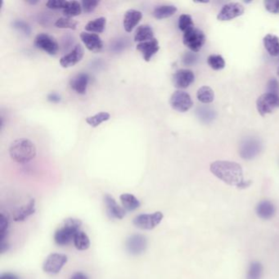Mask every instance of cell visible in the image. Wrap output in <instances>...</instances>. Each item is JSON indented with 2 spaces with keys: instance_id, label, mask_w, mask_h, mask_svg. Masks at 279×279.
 Returning a JSON list of instances; mask_svg holds the SVG:
<instances>
[{
  "instance_id": "obj_1",
  "label": "cell",
  "mask_w": 279,
  "mask_h": 279,
  "mask_svg": "<svg viewBox=\"0 0 279 279\" xmlns=\"http://www.w3.org/2000/svg\"><path fill=\"white\" fill-rule=\"evenodd\" d=\"M210 170L215 176L228 185L243 189L248 188L252 183L244 179L243 168L236 162L216 161L211 163Z\"/></svg>"
},
{
  "instance_id": "obj_2",
  "label": "cell",
  "mask_w": 279,
  "mask_h": 279,
  "mask_svg": "<svg viewBox=\"0 0 279 279\" xmlns=\"http://www.w3.org/2000/svg\"><path fill=\"white\" fill-rule=\"evenodd\" d=\"M37 150L34 143L30 139H17L9 147V155L12 160L18 164H26L36 156Z\"/></svg>"
},
{
  "instance_id": "obj_3",
  "label": "cell",
  "mask_w": 279,
  "mask_h": 279,
  "mask_svg": "<svg viewBox=\"0 0 279 279\" xmlns=\"http://www.w3.org/2000/svg\"><path fill=\"white\" fill-rule=\"evenodd\" d=\"M82 222L75 218H68L63 222V225L54 233V239L57 245L66 247L74 241L77 232L81 230Z\"/></svg>"
},
{
  "instance_id": "obj_4",
  "label": "cell",
  "mask_w": 279,
  "mask_h": 279,
  "mask_svg": "<svg viewBox=\"0 0 279 279\" xmlns=\"http://www.w3.org/2000/svg\"><path fill=\"white\" fill-rule=\"evenodd\" d=\"M207 38L203 30L197 28H192L188 31L183 33V41L186 47L192 52L196 53L200 51L203 45L206 43Z\"/></svg>"
},
{
  "instance_id": "obj_5",
  "label": "cell",
  "mask_w": 279,
  "mask_h": 279,
  "mask_svg": "<svg viewBox=\"0 0 279 279\" xmlns=\"http://www.w3.org/2000/svg\"><path fill=\"white\" fill-rule=\"evenodd\" d=\"M163 219V214L156 211L153 214H141L137 215L133 220V224L136 228L144 230H151L156 228Z\"/></svg>"
},
{
  "instance_id": "obj_6",
  "label": "cell",
  "mask_w": 279,
  "mask_h": 279,
  "mask_svg": "<svg viewBox=\"0 0 279 279\" xmlns=\"http://www.w3.org/2000/svg\"><path fill=\"white\" fill-rule=\"evenodd\" d=\"M262 148V144L260 141L253 137H247L242 141L239 153L243 159L252 160L260 153Z\"/></svg>"
},
{
  "instance_id": "obj_7",
  "label": "cell",
  "mask_w": 279,
  "mask_h": 279,
  "mask_svg": "<svg viewBox=\"0 0 279 279\" xmlns=\"http://www.w3.org/2000/svg\"><path fill=\"white\" fill-rule=\"evenodd\" d=\"M279 107V95L265 93L259 97L256 101V108L258 112L262 116L273 112Z\"/></svg>"
},
{
  "instance_id": "obj_8",
  "label": "cell",
  "mask_w": 279,
  "mask_h": 279,
  "mask_svg": "<svg viewBox=\"0 0 279 279\" xmlns=\"http://www.w3.org/2000/svg\"><path fill=\"white\" fill-rule=\"evenodd\" d=\"M67 261L68 258L66 255L59 253L50 254L44 262V271L48 274H58Z\"/></svg>"
},
{
  "instance_id": "obj_9",
  "label": "cell",
  "mask_w": 279,
  "mask_h": 279,
  "mask_svg": "<svg viewBox=\"0 0 279 279\" xmlns=\"http://www.w3.org/2000/svg\"><path fill=\"white\" fill-rule=\"evenodd\" d=\"M170 102L172 108L179 112H186L193 106L191 96L188 93L182 90L174 92V94L171 95Z\"/></svg>"
},
{
  "instance_id": "obj_10",
  "label": "cell",
  "mask_w": 279,
  "mask_h": 279,
  "mask_svg": "<svg viewBox=\"0 0 279 279\" xmlns=\"http://www.w3.org/2000/svg\"><path fill=\"white\" fill-rule=\"evenodd\" d=\"M34 45L37 49L43 50L49 55H56L59 50V45L54 37L45 33L37 34L34 38Z\"/></svg>"
},
{
  "instance_id": "obj_11",
  "label": "cell",
  "mask_w": 279,
  "mask_h": 279,
  "mask_svg": "<svg viewBox=\"0 0 279 279\" xmlns=\"http://www.w3.org/2000/svg\"><path fill=\"white\" fill-rule=\"evenodd\" d=\"M147 242L145 236L141 234H133L126 241V249L132 256H139L147 249Z\"/></svg>"
},
{
  "instance_id": "obj_12",
  "label": "cell",
  "mask_w": 279,
  "mask_h": 279,
  "mask_svg": "<svg viewBox=\"0 0 279 279\" xmlns=\"http://www.w3.org/2000/svg\"><path fill=\"white\" fill-rule=\"evenodd\" d=\"M244 7L239 3H229L224 5L218 14L217 18L219 21L225 22L234 19L236 17H240L244 13Z\"/></svg>"
},
{
  "instance_id": "obj_13",
  "label": "cell",
  "mask_w": 279,
  "mask_h": 279,
  "mask_svg": "<svg viewBox=\"0 0 279 279\" xmlns=\"http://www.w3.org/2000/svg\"><path fill=\"white\" fill-rule=\"evenodd\" d=\"M105 208L107 216L111 220H122L126 216V211L119 207L115 198L110 194H106L104 197Z\"/></svg>"
},
{
  "instance_id": "obj_14",
  "label": "cell",
  "mask_w": 279,
  "mask_h": 279,
  "mask_svg": "<svg viewBox=\"0 0 279 279\" xmlns=\"http://www.w3.org/2000/svg\"><path fill=\"white\" fill-rule=\"evenodd\" d=\"M195 75L192 70L188 69H181L173 75V83L175 88L179 90H184L189 87L194 82Z\"/></svg>"
},
{
  "instance_id": "obj_15",
  "label": "cell",
  "mask_w": 279,
  "mask_h": 279,
  "mask_svg": "<svg viewBox=\"0 0 279 279\" xmlns=\"http://www.w3.org/2000/svg\"><path fill=\"white\" fill-rule=\"evenodd\" d=\"M85 55V50L81 45H75L74 49L69 53L63 56L60 59V65L63 68H69L76 65L81 62Z\"/></svg>"
},
{
  "instance_id": "obj_16",
  "label": "cell",
  "mask_w": 279,
  "mask_h": 279,
  "mask_svg": "<svg viewBox=\"0 0 279 279\" xmlns=\"http://www.w3.org/2000/svg\"><path fill=\"white\" fill-rule=\"evenodd\" d=\"M84 45L94 54H98L103 49V42L98 34L94 33L82 32L79 35Z\"/></svg>"
},
{
  "instance_id": "obj_17",
  "label": "cell",
  "mask_w": 279,
  "mask_h": 279,
  "mask_svg": "<svg viewBox=\"0 0 279 279\" xmlns=\"http://www.w3.org/2000/svg\"><path fill=\"white\" fill-rule=\"evenodd\" d=\"M136 49L138 51L140 52L143 59L145 60L146 62H150L152 57L157 54L160 49V46L157 39L154 38L151 41L138 44Z\"/></svg>"
},
{
  "instance_id": "obj_18",
  "label": "cell",
  "mask_w": 279,
  "mask_h": 279,
  "mask_svg": "<svg viewBox=\"0 0 279 279\" xmlns=\"http://www.w3.org/2000/svg\"><path fill=\"white\" fill-rule=\"evenodd\" d=\"M10 220L8 214L1 212L0 215V239H1V254L5 253L9 249V244L8 243Z\"/></svg>"
},
{
  "instance_id": "obj_19",
  "label": "cell",
  "mask_w": 279,
  "mask_h": 279,
  "mask_svg": "<svg viewBox=\"0 0 279 279\" xmlns=\"http://www.w3.org/2000/svg\"><path fill=\"white\" fill-rule=\"evenodd\" d=\"M90 77L87 73H79L72 77L70 81V86L71 90L78 94H86L88 86L90 83Z\"/></svg>"
},
{
  "instance_id": "obj_20",
  "label": "cell",
  "mask_w": 279,
  "mask_h": 279,
  "mask_svg": "<svg viewBox=\"0 0 279 279\" xmlns=\"http://www.w3.org/2000/svg\"><path fill=\"white\" fill-rule=\"evenodd\" d=\"M143 18V13L139 10L130 9L125 13L123 25L126 32H132L135 26Z\"/></svg>"
},
{
  "instance_id": "obj_21",
  "label": "cell",
  "mask_w": 279,
  "mask_h": 279,
  "mask_svg": "<svg viewBox=\"0 0 279 279\" xmlns=\"http://www.w3.org/2000/svg\"><path fill=\"white\" fill-rule=\"evenodd\" d=\"M36 211L35 200L30 199L27 204L20 207L13 215V220L15 222H22L27 220L28 218L34 215Z\"/></svg>"
},
{
  "instance_id": "obj_22",
  "label": "cell",
  "mask_w": 279,
  "mask_h": 279,
  "mask_svg": "<svg viewBox=\"0 0 279 279\" xmlns=\"http://www.w3.org/2000/svg\"><path fill=\"white\" fill-rule=\"evenodd\" d=\"M256 215L262 220H270L276 213V208L270 201H261L256 207Z\"/></svg>"
},
{
  "instance_id": "obj_23",
  "label": "cell",
  "mask_w": 279,
  "mask_h": 279,
  "mask_svg": "<svg viewBox=\"0 0 279 279\" xmlns=\"http://www.w3.org/2000/svg\"><path fill=\"white\" fill-rule=\"evenodd\" d=\"M154 38L153 29L149 25H142L137 28L134 34V41L139 43H143L151 41Z\"/></svg>"
},
{
  "instance_id": "obj_24",
  "label": "cell",
  "mask_w": 279,
  "mask_h": 279,
  "mask_svg": "<svg viewBox=\"0 0 279 279\" xmlns=\"http://www.w3.org/2000/svg\"><path fill=\"white\" fill-rule=\"evenodd\" d=\"M264 48L269 55L277 57L279 55V38L274 34H268L263 38Z\"/></svg>"
},
{
  "instance_id": "obj_25",
  "label": "cell",
  "mask_w": 279,
  "mask_h": 279,
  "mask_svg": "<svg viewBox=\"0 0 279 279\" xmlns=\"http://www.w3.org/2000/svg\"><path fill=\"white\" fill-rule=\"evenodd\" d=\"M124 209L126 211H134L140 207V202L133 194L123 193L119 196Z\"/></svg>"
},
{
  "instance_id": "obj_26",
  "label": "cell",
  "mask_w": 279,
  "mask_h": 279,
  "mask_svg": "<svg viewBox=\"0 0 279 279\" xmlns=\"http://www.w3.org/2000/svg\"><path fill=\"white\" fill-rule=\"evenodd\" d=\"M176 12H177V8L174 5H160L154 9L153 17L157 20L165 19V18L171 17Z\"/></svg>"
},
{
  "instance_id": "obj_27",
  "label": "cell",
  "mask_w": 279,
  "mask_h": 279,
  "mask_svg": "<svg viewBox=\"0 0 279 279\" xmlns=\"http://www.w3.org/2000/svg\"><path fill=\"white\" fill-rule=\"evenodd\" d=\"M106 25H107V19L105 17H101L88 22L85 29L88 32L100 34L104 31Z\"/></svg>"
},
{
  "instance_id": "obj_28",
  "label": "cell",
  "mask_w": 279,
  "mask_h": 279,
  "mask_svg": "<svg viewBox=\"0 0 279 279\" xmlns=\"http://www.w3.org/2000/svg\"><path fill=\"white\" fill-rule=\"evenodd\" d=\"M74 246L79 251H86L90 247V237L84 231L79 230L74 237Z\"/></svg>"
},
{
  "instance_id": "obj_29",
  "label": "cell",
  "mask_w": 279,
  "mask_h": 279,
  "mask_svg": "<svg viewBox=\"0 0 279 279\" xmlns=\"http://www.w3.org/2000/svg\"><path fill=\"white\" fill-rule=\"evenodd\" d=\"M62 11H63L65 17H69V18H72V17L81 15V12H82L81 3L78 2V1H67L66 8Z\"/></svg>"
},
{
  "instance_id": "obj_30",
  "label": "cell",
  "mask_w": 279,
  "mask_h": 279,
  "mask_svg": "<svg viewBox=\"0 0 279 279\" xmlns=\"http://www.w3.org/2000/svg\"><path fill=\"white\" fill-rule=\"evenodd\" d=\"M196 97L201 102H203L205 104H209L215 99V93L212 89L208 86H203L197 90Z\"/></svg>"
},
{
  "instance_id": "obj_31",
  "label": "cell",
  "mask_w": 279,
  "mask_h": 279,
  "mask_svg": "<svg viewBox=\"0 0 279 279\" xmlns=\"http://www.w3.org/2000/svg\"><path fill=\"white\" fill-rule=\"evenodd\" d=\"M111 117V115L108 112L106 111H101V112L98 113L96 115H91V116H88L86 119V123L91 127L96 128L98 126H100L101 124L103 122H107Z\"/></svg>"
},
{
  "instance_id": "obj_32",
  "label": "cell",
  "mask_w": 279,
  "mask_h": 279,
  "mask_svg": "<svg viewBox=\"0 0 279 279\" xmlns=\"http://www.w3.org/2000/svg\"><path fill=\"white\" fill-rule=\"evenodd\" d=\"M263 271H264V268L262 264L256 261L252 262L250 264L249 268L247 271V279H261Z\"/></svg>"
},
{
  "instance_id": "obj_33",
  "label": "cell",
  "mask_w": 279,
  "mask_h": 279,
  "mask_svg": "<svg viewBox=\"0 0 279 279\" xmlns=\"http://www.w3.org/2000/svg\"><path fill=\"white\" fill-rule=\"evenodd\" d=\"M207 63L211 68L215 70H220L225 67V61L221 55H210L207 58Z\"/></svg>"
},
{
  "instance_id": "obj_34",
  "label": "cell",
  "mask_w": 279,
  "mask_h": 279,
  "mask_svg": "<svg viewBox=\"0 0 279 279\" xmlns=\"http://www.w3.org/2000/svg\"><path fill=\"white\" fill-rule=\"evenodd\" d=\"M78 22L72 18L69 17H60L59 19L57 20L55 22L56 27L60 29H70V30H76Z\"/></svg>"
},
{
  "instance_id": "obj_35",
  "label": "cell",
  "mask_w": 279,
  "mask_h": 279,
  "mask_svg": "<svg viewBox=\"0 0 279 279\" xmlns=\"http://www.w3.org/2000/svg\"><path fill=\"white\" fill-rule=\"evenodd\" d=\"M196 113H197V115L201 121H203L205 123H209V122H212L215 117V111L209 107H199Z\"/></svg>"
},
{
  "instance_id": "obj_36",
  "label": "cell",
  "mask_w": 279,
  "mask_h": 279,
  "mask_svg": "<svg viewBox=\"0 0 279 279\" xmlns=\"http://www.w3.org/2000/svg\"><path fill=\"white\" fill-rule=\"evenodd\" d=\"M194 27L193 21L191 16L188 14H183L179 18V30L183 33L188 31L190 29Z\"/></svg>"
},
{
  "instance_id": "obj_37",
  "label": "cell",
  "mask_w": 279,
  "mask_h": 279,
  "mask_svg": "<svg viewBox=\"0 0 279 279\" xmlns=\"http://www.w3.org/2000/svg\"><path fill=\"white\" fill-rule=\"evenodd\" d=\"M99 5V2L96 0H88V1H82L81 6L82 10L86 13H90L96 9L97 7Z\"/></svg>"
},
{
  "instance_id": "obj_38",
  "label": "cell",
  "mask_w": 279,
  "mask_h": 279,
  "mask_svg": "<svg viewBox=\"0 0 279 279\" xmlns=\"http://www.w3.org/2000/svg\"><path fill=\"white\" fill-rule=\"evenodd\" d=\"M67 1L66 0H49L46 3V6L50 9H54V10H58V9H63L66 8Z\"/></svg>"
},
{
  "instance_id": "obj_39",
  "label": "cell",
  "mask_w": 279,
  "mask_h": 279,
  "mask_svg": "<svg viewBox=\"0 0 279 279\" xmlns=\"http://www.w3.org/2000/svg\"><path fill=\"white\" fill-rule=\"evenodd\" d=\"M267 93L279 95V83L277 79L271 78L267 84Z\"/></svg>"
},
{
  "instance_id": "obj_40",
  "label": "cell",
  "mask_w": 279,
  "mask_h": 279,
  "mask_svg": "<svg viewBox=\"0 0 279 279\" xmlns=\"http://www.w3.org/2000/svg\"><path fill=\"white\" fill-rule=\"evenodd\" d=\"M13 26H14V28H16L17 30L23 33V34H30V26H28L27 24L23 22V21H16V22L13 23Z\"/></svg>"
},
{
  "instance_id": "obj_41",
  "label": "cell",
  "mask_w": 279,
  "mask_h": 279,
  "mask_svg": "<svg viewBox=\"0 0 279 279\" xmlns=\"http://www.w3.org/2000/svg\"><path fill=\"white\" fill-rule=\"evenodd\" d=\"M264 6L269 13L274 14L279 13V1H265Z\"/></svg>"
},
{
  "instance_id": "obj_42",
  "label": "cell",
  "mask_w": 279,
  "mask_h": 279,
  "mask_svg": "<svg viewBox=\"0 0 279 279\" xmlns=\"http://www.w3.org/2000/svg\"><path fill=\"white\" fill-rule=\"evenodd\" d=\"M196 59L197 58L194 53H186L185 55L183 56V62L187 66H191L196 62Z\"/></svg>"
},
{
  "instance_id": "obj_43",
  "label": "cell",
  "mask_w": 279,
  "mask_h": 279,
  "mask_svg": "<svg viewBox=\"0 0 279 279\" xmlns=\"http://www.w3.org/2000/svg\"><path fill=\"white\" fill-rule=\"evenodd\" d=\"M70 279H90L86 273L82 272H76L70 277Z\"/></svg>"
},
{
  "instance_id": "obj_44",
  "label": "cell",
  "mask_w": 279,
  "mask_h": 279,
  "mask_svg": "<svg viewBox=\"0 0 279 279\" xmlns=\"http://www.w3.org/2000/svg\"><path fill=\"white\" fill-rule=\"evenodd\" d=\"M0 279H19V277H17V275L13 274V273H5L1 274Z\"/></svg>"
},
{
  "instance_id": "obj_45",
  "label": "cell",
  "mask_w": 279,
  "mask_h": 279,
  "mask_svg": "<svg viewBox=\"0 0 279 279\" xmlns=\"http://www.w3.org/2000/svg\"><path fill=\"white\" fill-rule=\"evenodd\" d=\"M48 98H49V100L50 102H58L60 101V97L58 96V94H55V93L49 94Z\"/></svg>"
},
{
  "instance_id": "obj_46",
  "label": "cell",
  "mask_w": 279,
  "mask_h": 279,
  "mask_svg": "<svg viewBox=\"0 0 279 279\" xmlns=\"http://www.w3.org/2000/svg\"><path fill=\"white\" fill-rule=\"evenodd\" d=\"M277 75H278V78H279V67H278V69H277Z\"/></svg>"
},
{
  "instance_id": "obj_47",
  "label": "cell",
  "mask_w": 279,
  "mask_h": 279,
  "mask_svg": "<svg viewBox=\"0 0 279 279\" xmlns=\"http://www.w3.org/2000/svg\"><path fill=\"white\" fill-rule=\"evenodd\" d=\"M278 57H279V55H278Z\"/></svg>"
}]
</instances>
